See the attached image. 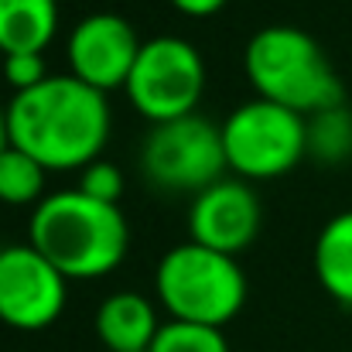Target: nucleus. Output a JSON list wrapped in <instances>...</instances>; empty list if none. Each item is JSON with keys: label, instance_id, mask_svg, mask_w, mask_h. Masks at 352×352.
<instances>
[{"label": "nucleus", "instance_id": "obj_1", "mask_svg": "<svg viewBox=\"0 0 352 352\" xmlns=\"http://www.w3.org/2000/svg\"><path fill=\"white\" fill-rule=\"evenodd\" d=\"M10 144L38 157L48 171H82L96 161L110 137L107 93L82 79L48 76L34 89L14 93L7 103Z\"/></svg>", "mask_w": 352, "mask_h": 352}, {"label": "nucleus", "instance_id": "obj_2", "mask_svg": "<svg viewBox=\"0 0 352 352\" xmlns=\"http://www.w3.org/2000/svg\"><path fill=\"white\" fill-rule=\"evenodd\" d=\"M28 236L69 280L113 274L130 250V226L120 206L89 199L79 188L45 195L31 212Z\"/></svg>", "mask_w": 352, "mask_h": 352}, {"label": "nucleus", "instance_id": "obj_3", "mask_svg": "<svg viewBox=\"0 0 352 352\" xmlns=\"http://www.w3.org/2000/svg\"><path fill=\"white\" fill-rule=\"evenodd\" d=\"M243 72L260 100L280 103L301 117L346 103V89L322 45L291 24L260 28L243 52Z\"/></svg>", "mask_w": 352, "mask_h": 352}, {"label": "nucleus", "instance_id": "obj_4", "mask_svg": "<svg viewBox=\"0 0 352 352\" xmlns=\"http://www.w3.org/2000/svg\"><path fill=\"white\" fill-rule=\"evenodd\" d=\"M154 291L171 318L216 329L230 325L246 305V277L236 256L209 250L195 239L178 243L161 256Z\"/></svg>", "mask_w": 352, "mask_h": 352}, {"label": "nucleus", "instance_id": "obj_5", "mask_svg": "<svg viewBox=\"0 0 352 352\" xmlns=\"http://www.w3.org/2000/svg\"><path fill=\"white\" fill-rule=\"evenodd\" d=\"M226 164L243 182H270L287 175L308 157V117L270 103L250 100L223 123Z\"/></svg>", "mask_w": 352, "mask_h": 352}, {"label": "nucleus", "instance_id": "obj_6", "mask_svg": "<svg viewBox=\"0 0 352 352\" xmlns=\"http://www.w3.org/2000/svg\"><path fill=\"white\" fill-rule=\"evenodd\" d=\"M140 168L147 182L161 192L199 195L212 182L226 178L230 164L223 147V126L199 113L151 123V133L140 147Z\"/></svg>", "mask_w": 352, "mask_h": 352}, {"label": "nucleus", "instance_id": "obj_7", "mask_svg": "<svg viewBox=\"0 0 352 352\" xmlns=\"http://www.w3.org/2000/svg\"><path fill=\"white\" fill-rule=\"evenodd\" d=\"M123 93L130 107L151 123L188 117L206 93V62L185 38H151L140 45Z\"/></svg>", "mask_w": 352, "mask_h": 352}, {"label": "nucleus", "instance_id": "obj_8", "mask_svg": "<svg viewBox=\"0 0 352 352\" xmlns=\"http://www.w3.org/2000/svg\"><path fill=\"white\" fill-rule=\"evenodd\" d=\"M69 301V277L31 243L0 250V322L17 332L55 325Z\"/></svg>", "mask_w": 352, "mask_h": 352}, {"label": "nucleus", "instance_id": "obj_9", "mask_svg": "<svg viewBox=\"0 0 352 352\" xmlns=\"http://www.w3.org/2000/svg\"><path fill=\"white\" fill-rule=\"evenodd\" d=\"M140 38L133 31L130 21H123L120 14H89L82 17L65 41V55H69V69L76 79H82L86 86L100 89V93H113L123 89L130 79V69L140 55Z\"/></svg>", "mask_w": 352, "mask_h": 352}, {"label": "nucleus", "instance_id": "obj_10", "mask_svg": "<svg viewBox=\"0 0 352 352\" xmlns=\"http://www.w3.org/2000/svg\"><path fill=\"white\" fill-rule=\"evenodd\" d=\"M260 199L243 178H219L192 199L188 236L209 250L239 256L260 233Z\"/></svg>", "mask_w": 352, "mask_h": 352}, {"label": "nucleus", "instance_id": "obj_11", "mask_svg": "<svg viewBox=\"0 0 352 352\" xmlns=\"http://www.w3.org/2000/svg\"><path fill=\"white\" fill-rule=\"evenodd\" d=\"M157 332V311L137 291H117L96 308V336L107 352H151Z\"/></svg>", "mask_w": 352, "mask_h": 352}, {"label": "nucleus", "instance_id": "obj_12", "mask_svg": "<svg viewBox=\"0 0 352 352\" xmlns=\"http://www.w3.org/2000/svg\"><path fill=\"white\" fill-rule=\"evenodd\" d=\"M311 263L322 291L342 308H352V209L332 216L322 226Z\"/></svg>", "mask_w": 352, "mask_h": 352}, {"label": "nucleus", "instance_id": "obj_13", "mask_svg": "<svg viewBox=\"0 0 352 352\" xmlns=\"http://www.w3.org/2000/svg\"><path fill=\"white\" fill-rule=\"evenodd\" d=\"M58 0H0V52H41L55 41Z\"/></svg>", "mask_w": 352, "mask_h": 352}, {"label": "nucleus", "instance_id": "obj_14", "mask_svg": "<svg viewBox=\"0 0 352 352\" xmlns=\"http://www.w3.org/2000/svg\"><path fill=\"white\" fill-rule=\"evenodd\" d=\"M308 157L318 164H342L352 157V110L346 103L308 117Z\"/></svg>", "mask_w": 352, "mask_h": 352}, {"label": "nucleus", "instance_id": "obj_15", "mask_svg": "<svg viewBox=\"0 0 352 352\" xmlns=\"http://www.w3.org/2000/svg\"><path fill=\"white\" fill-rule=\"evenodd\" d=\"M48 168L21 147H7L0 154V202L3 206H38L45 195Z\"/></svg>", "mask_w": 352, "mask_h": 352}, {"label": "nucleus", "instance_id": "obj_16", "mask_svg": "<svg viewBox=\"0 0 352 352\" xmlns=\"http://www.w3.org/2000/svg\"><path fill=\"white\" fill-rule=\"evenodd\" d=\"M151 352H230V342L223 329L216 325H199V322H164Z\"/></svg>", "mask_w": 352, "mask_h": 352}, {"label": "nucleus", "instance_id": "obj_17", "mask_svg": "<svg viewBox=\"0 0 352 352\" xmlns=\"http://www.w3.org/2000/svg\"><path fill=\"white\" fill-rule=\"evenodd\" d=\"M79 192H86L89 199H100V202L120 206V195H123V175H120L117 164L96 157V161H89V164L79 171Z\"/></svg>", "mask_w": 352, "mask_h": 352}, {"label": "nucleus", "instance_id": "obj_18", "mask_svg": "<svg viewBox=\"0 0 352 352\" xmlns=\"http://www.w3.org/2000/svg\"><path fill=\"white\" fill-rule=\"evenodd\" d=\"M3 62V79L14 93H24V89H34L38 82L48 79V69H45V58L41 52H10L0 58Z\"/></svg>", "mask_w": 352, "mask_h": 352}, {"label": "nucleus", "instance_id": "obj_19", "mask_svg": "<svg viewBox=\"0 0 352 352\" xmlns=\"http://www.w3.org/2000/svg\"><path fill=\"white\" fill-rule=\"evenodd\" d=\"M230 0H171V7L185 17H212L226 7Z\"/></svg>", "mask_w": 352, "mask_h": 352}, {"label": "nucleus", "instance_id": "obj_20", "mask_svg": "<svg viewBox=\"0 0 352 352\" xmlns=\"http://www.w3.org/2000/svg\"><path fill=\"white\" fill-rule=\"evenodd\" d=\"M10 147V130H7V110L0 107V154Z\"/></svg>", "mask_w": 352, "mask_h": 352}, {"label": "nucleus", "instance_id": "obj_21", "mask_svg": "<svg viewBox=\"0 0 352 352\" xmlns=\"http://www.w3.org/2000/svg\"><path fill=\"white\" fill-rule=\"evenodd\" d=\"M0 58H3V52H0Z\"/></svg>", "mask_w": 352, "mask_h": 352}]
</instances>
